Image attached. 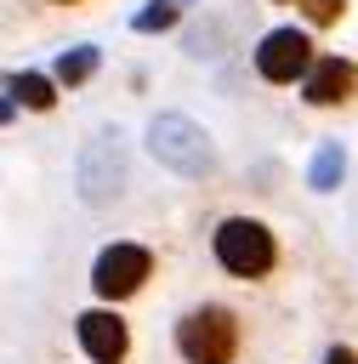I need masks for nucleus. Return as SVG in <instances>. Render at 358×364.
Listing matches in <instances>:
<instances>
[{"label":"nucleus","instance_id":"nucleus-1","mask_svg":"<svg viewBox=\"0 0 358 364\" xmlns=\"http://www.w3.org/2000/svg\"><path fill=\"white\" fill-rule=\"evenodd\" d=\"M210 262L227 279H239V284H267L278 273V262H284V245H278V233L261 216L239 210V216H222L210 228Z\"/></svg>","mask_w":358,"mask_h":364},{"label":"nucleus","instance_id":"nucleus-2","mask_svg":"<svg viewBox=\"0 0 358 364\" xmlns=\"http://www.w3.org/2000/svg\"><path fill=\"white\" fill-rule=\"evenodd\" d=\"M170 347L182 364H239L244 353V318L227 301H193L170 324Z\"/></svg>","mask_w":358,"mask_h":364},{"label":"nucleus","instance_id":"nucleus-3","mask_svg":"<svg viewBox=\"0 0 358 364\" xmlns=\"http://www.w3.org/2000/svg\"><path fill=\"white\" fill-rule=\"evenodd\" d=\"M318 57H324V51H318V40H313L307 23H278V28H267V34L250 46V68H256V80L273 85V91L301 85Z\"/></svg>","mask_w":358,"mask_h":364},{"label":"nucleus","instance_id":"nucleus-4","mask_svg":"<svg viewBox=\"0 0 358 364\" xmlns=\"http://www.w3.org/2000/svg\"><path fill=\"white\" fill-rule=\"evenodd\" d=\"M153 267H159L153 245H142V239H114V245H102V250L91 256L85 284H91V296H97V301L125 307L131 296H142V290H148Z\"/></svg>","mask_w":358,"mask_h":364},{"label":"nucleus","instance_id":"nucleus-5","mask_svg":"<svg viewBox=\"0 0 358 364\" xmlns=\"http://www.w3.org/2000/svg\"><path fill=\"white\" fill-rule=\"evenodd\" d=\"M148 154L159 159V165H170V171H182V176H205L210 171V136L188 119V114H159L153 125H148Z\"/></svg>","mask_w":358,"mask_h":364},{"label":"nucleus","instance_id":"nucleus-6","mask_svg":"<svg viewBox=\"0 0 358 364\" xmlns=\"http://www.w3.org/2000/svg\"><path fill=\"white\" fill-rule=\"evenodd\" d=\"M74 341H80V353L91 364H125L131 358V324L108 301H91V307L74 313Z\"/></svg>","mask_w":358,"mask_h":364},{"label":"nucleus","instance_id":"nucleus-7","mask_svg":"<svg viewBox=\"0 0 358 364\" xmlns=\"http://www.w3.org/2000/svg\"><path fill=\"white\" fill-rule=\"evenodd\" d=\"M295 91H301V102L318 108V114H330V108H352V102H358V63L341 57V51H324V57L313 63V74H307Z\"/></svg>","mask_w":358,"mask_h":364},{"label":"nucleus","instance_id":"nucleus-8","mask_svg":"<svg viewBox=\"0 0 358 364\" xmlns=\"http://www.w3.org/2000/svg\"><path fill=\"white\" fill-rule=\"evenodd\" d=\"M57 102H63L57 74H40V68H11L6 74V119H17V108L23 114H57Z\"/></svg>","mask_w":358,"mask_h":364},{"label":"nucleus","instance_id":"nucleus-9","mask_svg":"<svg viewBox=\"0 0 358 364\" xmlns=\"http://www.w3.org/2000/svg\"><path fill=\"white\" fill-rule=\"evenodd\" d=\"M97 68H102V51H97V46H68V51H57V63H51V74H57V85H63V91L91 85V80H97Z\"/></svg>","mask_w":358,"mask_h":364},{"label":"nucleus","instance_id":"nucleus-10","mask_svg":"<svg viewBox=\"0 0 358 364\" xmlns=\"http://www.w3.org/2000/svg\"><path fill=\"white\" fill-rule=\"evenodd\" d=\"M182 17H188V0H142V11L131 17V28L136 34H170Z\"/></svg>","mask_w":358,"mask_h":364},{"label":"nucleus","instance_id":"nucleus-11","mask_svg":"<svg viewBox=\"0 0 358 364\" xmlns=\"http://www.w3.org/2000/svg\"><path fill=\"white\" fill-rule=\"evenodd\" d=\"M347 176V148L341 142H318V154H313V171H307V182L318 188V193H330L335 182Z\"/></svg>","mask_w":358,"mask_h":364},{"label":"nucleus","instance_id":"nucleus-12","mask_svg":"<svg viewBox=\"0 0 358 364\" xmlns=\"http://www.w3.org/2000/svg\"><path fill=\"white\" fill-rule=\"evenodd\" d=\"M347 11H352V0H295V17H301L313 34L341 28V23H347Z\"/></svg>","mask_w":358,"mask_h":364},{"label":"nucleus","instance_id":"nucleus-13","mask_svg":"<svg viewBox=\"0 0 358 364\" xmlns=\"http://www.w3.org/2000/svg\"><path fill=\"white\" fill-rule=\"evenodd\" d=\"M318 364H358V347H352V341H330Z\"/></svg>","mask_w":358,"mask_h":364},{"label":"nucleus","instance_id":"nucleus-14","mask_svg":"<svg viewBox=\"0 0 358 364\" xmlns=\"http://www.w3.org/2000/svg\"><path fill=\"white\" fill-rule=\"evenodd\" d=\"M40 6H51V11H85L91 0H40Z\"/></svg>","mask_w":358,"mask_h":364},{"label":"nucleus","instance_id":"nucleus-15","mask_svg":"<svg viewBox=\"0 0 358 364\" xmlns=\"http://www.w3.org/2000/svg\"><path fill=\"white\" fill-rule=\"evenodd\" d=\"M273 6H295V0H273Z\"/></svg>","mask_w":358,"mask_h":364},{"label":"nucleus","instance_id":"nucleus-16","mask_svg":"<svg viewBox=\"0 0 358 364\" xmlns=\"http://www.w3.org/2000/svg\"><path fill=\"white\" fill-rule=\"evenodd\" d=\"M188 6H193V0H188Z\"/></svg>","mask_w":358,"mask_h":364}]
</instances>
